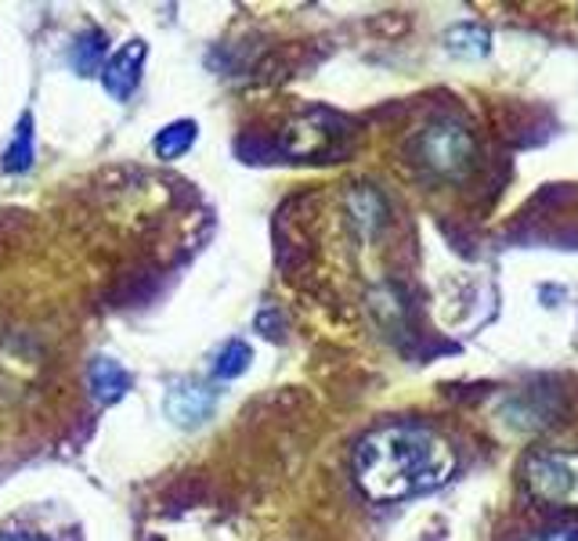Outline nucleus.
<instances>
[{"label": "nucleus", "instance_id": "f257e3e1", "mask_svg": "<svg viewBox=\"0 0 578 541\" xmlns=\"http://www.w3.org/2000/svg\"><path fill=\"white\" fill-rule=\"evenodd\" d=\"M456 473V451L423 422H387L355 448V480L372 502H401L441 488Z\"/></svg>", "mask_w": 578, "mask_h": 541}, {"label": "nucleus", "instance_id": "f03ea898", "mask_svg": "<svg viewBox=\"0 0 578 541\" xmlns=\"http://www.w3.org/2000/svg\"><path fill=\"white\" fill-rule=\"evenodd\" d=\"M520 484L549 509H578V451L535 448L520 462Z\"/></svg>", "mask_w": 578, "mask_h": 541}, {"label": "nucleus", "instance_id": "7ed1b4c3", "mask_svg": "<svg viewBox=\"0 0 578 541\" xmlns=\"http://www.w3.org/2000/svg\"><path fill=\"white\" fill-rule=\"evenodd\" d=\"M416 159L434 178H467L477 163V144L462 123L438 120L416 138Z\"/></svg>", "mask_w": 578, "mask_h": 541}, {"label": "nucleus", "instance_id": "20e7f679", "mask_svg": "<svg viewBox=\"0 0 578 541\" xmlns=\"http://www.w3.org/2000/svg\"><path fill=\"white\" fill-rule=\"evenodd\" d=\"M144 54H149V48H144L141 40H130L127 48L116 51L106 62V69H101V87H106L116 101H127L130 94H134V87L141 80Z\"/></svg>", "mask_w": 578, "mask_h": 541}, {"label": "nucleus", "instance_id": "39448f33", "mask_svg": "<svg viewBox=\"0 0 578 541\" xmlns=\"http://www.w3.org/2000/svg\"><path fill=\"white\" fill-rule=\"evenodd\" d=\"M217 390L199 387V383H178L163 401V412L178 422V427H199L202 419L213 412Z\"/></svg>", "mask_w": 578, "mask_h": 541}, {"label": "nucleus", "instance_id": "423d86ee", "mask_svg": "<svg viewBox=\"0 0 578 541\" xmlns=\"http://www.w3.org/2000/svg\"><path fill=\"white\" fill-rule=\"evenodd\" d=\"M91 390L101 404H116L130 390V375L120 361L112 358H94L91 364Z\"/></svg>", "mask_w": 578, "mask_h": 541}, {"label": "nucleus", "instance_id": "0eeeda50", "mask_svg": "<svg viewBox=\"0 0 578 541\" xmlns=\"http://www.w3.org/2000/svg\"><path fill=\"white\" fill-rule=\"evenodd\" d=\"M196 138H199V127L192 123V120H173L170 127H163L156 134V141H152V152L159 156V159H181L188 149H192L196 144Z\"/></svg>", "mask_w": 578, "mask_h": 541}, {"label": "nucleus", "instance_id": "6e6552de", "mask_svg": "<svg viewBox=\"0 0 578 541\" xmlns=\"http://www.w3.org/2000/svg\"><path fill=\"white\" fill-rule=\"evenodd\" d=\"M445 43H448V51H452V54L481 58V54H488V48H491V37H488V29L474 26V22H462V26H456V29H448Z\"/></svg>", "mask_w": 578, "mask_h": 541}, {"label": "nucleus", "instance_id": "1a4fd4ad", "mask_svg": "<svg viewBox=\"0 0 578 541\" xmlns=\"http://www.w3.org/2000/svg\"><path fill=\"white\" fill-rule=\"evenodd\" d=\"M250 361H253L250 343L231 340V343L221 347V354H217V361H213V375H217V379H239L246 369H250Z\"/></svg>", "mask_w": 578, "mask_h": 541}, {"label": "nucleus", "instance_id": "9d476101", "mask_svg": "<svg viewBox=\"0 0 578 541\" xmlns=\"http://www.w3.org/2000/svg\"><path fill=\"white\" fill-rule=\"evenodd\" d=\"M33 167V120H22V127H19V134H14V141H11V149L4 152V170L8 173H22V170H29Z\"/></svg>", "mask_w": 578, "mask_h": 541}, {"label": "nucleus", "instance_id": "9b49d317", "mask_svg": "<svg viewBox=\"0 0 578 541\" xmlns=\"http://www.w3.org/2000/svg\"><path fill=\"white\" fill-rule=\"evenodd\" d=\"M106 33H98V29H91L77 48H72V66H77V72H94L101 66V58H106Z\"/></svg>", "mask_w": 578, "mask_h": 541}, {"label": "nucleus", "instance_id": "f8f14e48", "mask_svg": "<svg viewBox=\"0 0 578 541\" xmlns=\"http://www.w3.org/2000/svg\"><path fill=\"white\" fill-rule=\"evenodd\" d=\"M535 541H575V538H564V534H542V538H535Z\"/></svg>", "mask_w": 578, "mask_h": 541}]
</instances>
